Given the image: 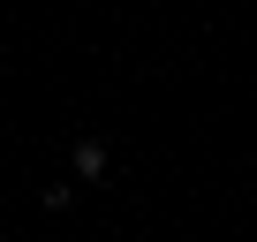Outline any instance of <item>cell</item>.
Wrapping results in <instances>:
<instances>
[{"instance_id": "6da1fadb", "label": "cell", "mask_w": 257, "mask_h": 242, "mask_svg": "<svg viewBox=\"0 0 257 242\" xmlns=\"http://www.w3.org/2000/svg\"><path fill=\"white\" fill-rule=\"evenodd\" d=\"M106 167H113V159H106V144H98V137H83V144H76V174H83V182H106Z\"/></svg>"}]
</instances>
